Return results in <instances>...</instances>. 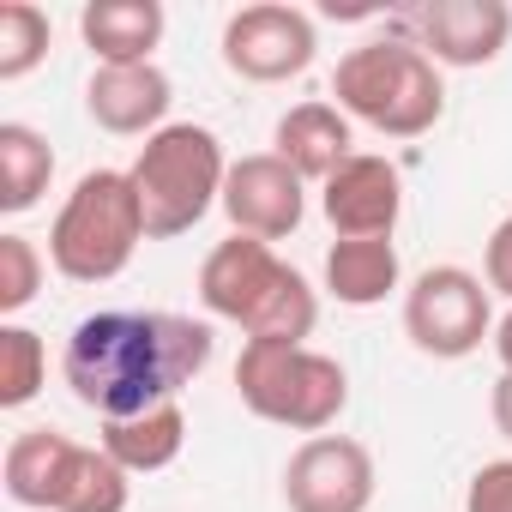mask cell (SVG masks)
Instances as JSON below:
<instances>
[{"label": "cell", "instance_id": "cell-1", "mask_svg": "<svg viewBox=\"0 0 512 512\" xmlns=\"http://www.w3.org/2000/svg\"><path fill=\"white\" fill-rule=\"evenodd\" d=\"M211 326L163 308H103L67 332L61 374L85 410L103 422L139 416L151 404H175L211 368Z\"/></svg>", "mask_w": 512, "mask_h": 512}, {"label": "cell", "instance_id": "cell-2", "mask_svg": "<svg viewBox=\"0 0 512 512\" xmlns=\"http://www.w3.org/2000/svg\"><path fill=\"white\" fill-rule=\"evenodd\" d=\"M199 302L211 320L241 326L247 338H278V344H308L320 326V296L314 284L284 266L266 241L229 235L205 253L199 266Z\"/></svg>", "mask_w": 512, "mask_h": 512}, {"label": "cell", "instance_id": "cell-3", "mask_svg": "<svg viewBox=\"0 0 512 512\" xmlns=\"http://www.w3.org/2000/svg\"><path fill=\"white\" fill-rule=\"evenodd\" d=\"M332 97L350 121L374 127L386 139H422L446 115L440 67L398 31H386L374 43H356L332 73Z\"/></svg>", "mask_w": 512, "mask_h": 512}, {"label": "cell", "instance_id": "cell-4", "mask_svg": "<svg viewBox=\"0 0 512 512\" xmlns=\"http://www.w3.org/2000/svg\"><path fill=\"white\" fill-rule=\"evenodd\" d=\"M145 235V205L133 193L127 169H91L73 181L49 223V266L67 284H115Z\"/></svg>", "mask_w": 512, "mask_h": 512}, {"label": "cell", "instance_id": "cell-5", "mask_svg": "<svg viewBox=\"0 0 512 512\" xmlns=\"http://www.w3.org/2000/svg\"><path fill=\"white\" fill-rule=\"evenodd\" d=\"M235 392L241 404L290 434H326L350 404V374L338 356L314 344H278V338H247L235 356Z\"/></svg>", "mask_w": 512, "mask_h": 512}, {"label": "cell", "instance_id": "cell-6", "mask_svg": "<svg viewBox=\"0 0 512 512\" xmlns=\"http://www.w3.org/2000/svg\"><path fill=\"white\" fill-rule=\"evenodd\" d=\"M133 193L145 205V235L151 241H175L187 229L205 223L211 205H223V181H229V157L223 139L199 121H169L163 133H151L133 157Z\"/></svg>", "mask_w": 512, "mask_h": 512}, {"label": "cell", "instance_id": "cell-7", "mask_svg": "<svg viewBox=\"0 0 512 512\" xmlns=\"http://www.w3.org/2000/svg\"><path fill=\"white\" fill-rule=\"evenodd\" d=\"M488 284L464 266H428L410 290H404V338L434 356V362H464L482 350V338H494V308H488Z\"/></svg>", "mask_w": 512, "mask_h": 512}, {"label": "cell", "instance_id": "cell-8", "mask_svg": "<svg viewBox=\"0 0 512 512\" xmlns=\"http://www.w3.org/2000/svg\"><path fill=\"white\" fill-rule=\"evenodd\" d=\"M223 67L247 85H284L302 79L320 55V31L302 7H284V0H253V7L223 19Z\"/></svg>", "mask_w": 512, "mask_h": 512}, {"label": "cell", "instance_id": "cell-9", "mask_svg": "<svg viewBox=\"0 0 512 512\" xmlns=\"http://www.w3.org/2000/svg\"><path fill=\"white\" fill-rule=\"evenodd\" d=\"M380 494L374 452L350 434H314L284 464V506L290 512H368Z\"/></svg>", "mask_w": 512, "mask_h": 512}, {"label": "cell", "instance_id": "cell-10", "mask_svg": "<svg viewBox=\"0 0 512 512\" xmlns=\"http://www.w3.org/2000/svg\"><path fill=\"white\" fill-rule=\"evenodd\" d=\"M398 37H410L434 67H488L512 43L506 0H422L398 13Z\"/></svg>", "mask_w": 512, "mask_h": 512}, {"label": "cell", "instance_id": "cell-11", "mask_svg": "<svg viewBox=\"0 0 512 512\" xmlns=\"http://www.w3.org/2000/svg\"><path fill=\"white\" fill-rule=\"evenodd\" d=\"M223 217L235 223V235H253V241H284L302 229L308 217V181L278 157V151H253V157H235L229 163V181H223Z\"/></svg>", "mask_w": 512, "mask_h": 512}, {"label": "cell", "instance_id": "cell-12", "mask_svg": "<svg viewBox=\"0 0 512 512\" xmlns=\"http://www.w3.org/2000/svg\"><path fill=\"white\" fill-rule=\"evenodd\" d=\"M320 211L332 223L338 241H374V235H392L398 217H404V175L398 163L374 157V151H356L326 187H320Z\"/></svg>", "mask_w": 512, "mask_h": 512}, {"label": "cell", "instance_id": "cell-13", "mask_svg": "<svg viewBox=\"0 0 512 512\" xmlns=\"http://www.w3.org/2000/svg\"><path fill=\"white\" fill-rule=\"evenodd\" d=\"M169 103H175V85H169V73L157 61H145V67H97L91 85H85V115L103 133H121V139L163 133Z\"/></svg>", "mask_w": 512, "mask_h": 512}, {"label": "cell", "instance_id": "cell-14", "mask_svg": "<svg viewBox=\"0 0 512 512\" xmlns=\"http://www.w3.org/2000/svg\"><path fill=\"white\" fill-rule=\"evenodd\" d=\"M272 151L302 175V181H332L350 157H356V127H350V115L338 109V103H296V109H284L278 115V127H272Z\"/></svg>", "mask_w": 512, "mask_h": 512}, {"label": "cell", "instance_id": "cell-15", "mask_svg": "<svg viewBox=\"0 0 512 512\" xmlns=\"http://www.w3.org/2000/svg\"><path fill=\"white\" fill-rule=\"evenodd\" d=\"M169 31L163 0H91L79 13V37L97 67H145Z\"/></svg>", "mask_w": 512, "mask_h": 512}, {"label": "cell", "instance_id": "cell-16", "mask_svg": "<svg viewBox=\"0 0 512 512\" xmlns=\"http://www.w3.org/2000/svg\"><path fill=\"white\" fill-rule=\"evenodd\" d=\"M55 458H61V464L49 470V500H43V512H127L133 482H127V470H121L103 446H79V440L67 434Z\"/></svg>", "mask_w": 512, "mask_h": 512}, {"label": "cell", "instance_id": "cell-17", "mask_svg": "<svg viewBox=\"0 0 512 512\" xmlns=\"http://www.w3.org/2000/svg\"><path fill=\"white\" fill-rule=\"evenodd\" d=\"M127 476H157V470H169L175 458H181V446H187V410H181V398L175 404H151V410H139V416H121V422H103V440H97Z\"/></svg>", "mask_w": 512, "mask_h": 512}, {"label": "cell", "instance_id": "cell-18", "mask_svg": "<svg viewBox=\"0 0 512 512\" xmlns=\"http://www.w3.org/2000/svg\"><path fill=\"white\" fill-rule=\"evenodd\" d=\"M404 284V260L398 241L374 235V241H332L326 247V290L344 308H380L392 290Z\"/></svg>", "mask_w": 512, "mask_h": 512}, {"label": "cell", "instance_id": "cell-19", "mask_svg": "<svg viewBox=\"0 0 512 512\" xmlns=\"http://www.w3.org/2000/svg\"><path fill=\"white\" fill-rule=\"evenodd\" d=\"M55 181V151L37 127L25 121H0V211L25 217L31 205H43Z\"/></svg>", "mask_w": 512, "mask_h": 512}, {"label": "cell", "instance_id": "cell-20", "mask_svg": "<svg viewBox=\"0 0 512 512\" xmlns=\"http://www.w3.org/2000/svg\"><path fill=\"white\" fill-rule=\"evenodd\" d=\"M49 13L37 0H0V85H19L49 61Z\"/></svg>", "mask_w": 512, "mask_h": 512}, {"label": "cell", "instance_id": "cell-21", "mask_svg": "<svg viewBox=\"0 0 512 512\" xmlns=\"http://www.w3.org/2000/svg\"><path fill=\"white\" fill-rule=\"evenodd\" d=\"M49 380V350L31 326L7 320L0 326V410H25Z\"/></svg>", "mask_w": 512, "mask_h": 512}, {"label": "cell", "instance_id": "cell-22", "mask_svg": "<svg viewBox=\"0 0 512 512\" xmlns=\"http://www.w3.org/2000/svg\"><path fill=\"white\" fill-rule=\"evenodd\" d=\"M43 272H49V260H43V247L31 235H19V229L0 235V314L7 320L25 314L37 302V290H43Z\"/></svg>", "mask_w": 512, "mask_h": 512}, {"label": "cell", "instance_id": "cell-23", "mask_svg": "<svg viewBox=\"0 0 512 512\" xmlns=\"http://www.w3.org/2000/svg\"><path fill=\"white\" fill-rule=\"evenodd\" d=\"M464 512H512V458H488V464L470 476Z\"/></svg>", "mask_w": 512, "mask_h": 512}, {"label": "cell", "instance_id": "cell-24", "mask_svg": "<svg viewBox=\"0 0 512 512\" xmlns=\"http://www.w3.org/2000/svg\"><path fill=\"white\" fill-rule=\"evenodd\" d=\"M482 284L512 302V211L494 223V235H488V247H482Z\"/></svg>", "mask_w": 512, "mask_h": 512}, {"label": "cell", "instance_id": "cell-25", "mask_svg": "<svg viewBox=\"0 0 512 512\" xmlns=\"http://www.w3.org/2000/svg\"><path fill=\"white\" fill-rule=\"evenodd\" d=\"M488 416H494V428L512 440V374L494 380V392H488Z\"/></svg>", "mask_w": 512, "mask_h": 512}, {"label": "cell", "instance_id": "cell-26", "mask_svg": "<svg viewBox=\"0 0 512 512\" xmlns=\"http://www.w3.org/2000/svg\"><path fill=\"white\" fill-rule=\"evenodd\" d=\"M488 344H494V356H500V374H512V308L494 320V338H488Z\"/></svg>", "mask_w": 512, "mask_h": 512}]
</instances>
